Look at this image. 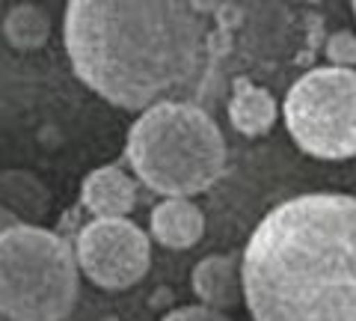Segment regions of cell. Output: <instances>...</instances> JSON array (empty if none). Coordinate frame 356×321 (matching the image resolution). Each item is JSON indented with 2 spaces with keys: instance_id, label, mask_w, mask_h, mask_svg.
<instances>
[{
  "instance_id": "6da1fadb",
  "label": "cell",
  "mask_w": 356,
  "mask_h": 321,
  "mask_svg": "<svg viewBox=\"0 0 356 321\" xmlns=\"http://www.w3.org/2000/svg\"><path fill=\"white\" fill-rule=\"evenodd\" d=\"M65 51L92 93L146 110L199 81L208 27L196 0H69Z\"/></svg>"
},
{
  "instance_id": "7a4b0ae2",
  "label": "cell",
  "mask_w": 356,
  "mask_h": 321,
  "mask_svg": "<svg viewBox=\"0 0 356 321\" xmlns=\"http://www.w3.org/2000/svg\"><path fill=\"white\" fill-rule=\"evenodd\" d=\"M241 265L252 321H356V196L285 199L255 226Z\"/></svg>"
},
{
  "instance_id": "3957f363",
  "label": "cell",
  "mask_w": 356,
  "mask_h": 321,
  "mask_svg": "<svg viewBox=\"0 0 356 321\" xmlns=\"http://www.w3.org/2000/svg\"><path fill=\"white\" fill-rule=\"evenodd\" d=\"M128 161L137 179L163 196L211 191L226 170V140L202 107L161 102L128 131Z\"/></svg>"
},
{
  "instance_id": "277c9868",
  "label": "cell",
  "mask_w": 356,
  "mask_h": 321,
  "mask_svg": "<svg viewBox=\"0 0 356 321\" xmlns=\"http://www.w3.org/2000/svg\"><path fill=\"white\" fill-rule=\"evenodd\" d=\"M77 256L36 224L0 232V315L6 321H63L77 301Z\"/></svg>"
},
{
  "instance_id": "5b68a950",
  "label": "cell",
  "mask_w": 356,
  "mask_h": 321,
  "mask_svg": "<svg viewBox=\"0 0 356 321\" xmlns=\"http://www.w3.org/2000/svg\"><path fill=\"white\" fill-rule=\"evenodd\" d=\"M282 116L288 134L312 158L356 155V72L341 65L312 69L288 90Z\"/></svg>"
},
{
  "instance_id": "8992f818",
  "label": "cell",
  "mask_w": 356,
  "mask_h": 321,
  "mask_svg": "<svg viewBox=\"0 0 356 321\" xmlns=\"http://www.w3.org/2000/svg\"><path fill=\"white\" fill-rule=\"evenodd\" d=\"M77 268L89 283L107 292H125L149 274V235L125 217H95L77 232Z\"/></svg>"
},
{
  "instance_id": "52a82bcc",
  "label": "cell",
  "mask_w": 356,
  "mask_h": 321,
  "mask_svg": "<svg viewBox=\"0 0 356 321\" xmlns=\"http://www.w3.org/2000/svg\"><path fill=\"white\" fill-rule=\"evenodd\" d=\"M149 229L161 247L187 250L202 241L205 214L191 196H166L161 205H154L149 217Z\"/></svg>"
},
{
  "instance_id": "ba28073f",
  "label": "cell",
  "mask_w": 356,
  "mask_h": 321,
  "mask_svg": "<svg viewBox=\"0 0 356 321\" xmlns=\"http://www.w3.org/2000/svg\"><path fill=\"white\" fill-rule=\"evenodd\" d=\"M193 295L205 306L235 309L243 304V265L235 256H205L193 268Z\"/></svg>"
},
{
  "instance_id": "9c48e42d",
  "label": "cell",
  "mask_w": 356,
  "mask_h": 321,
  "mask_svg": "<svg viewBox=\"0 0 356 321\" xmlns=\"http://www.w3.org/2000/svg\"><path fill=\"white\" fill-rule=\"evenodd\" d=\"M81 203L95 217H125L137 205V185L122 167H98L81 185Z\"/></svg>"
},
{
  "instance_id": "30bf717a",
  "label": "cell",
  "mask_w": 356,
  "mask_h": 321,
  "mask_svg": "<svg viewBox=\"0 0 356 321\" xmlns=\"http://www.w3.org/2000/svg\"><path fill=\"white\" fill-rule=\"evenodd\" d=\"M276 113H280V107L267 90L247 81L235 84V93L229 98V123L243 137H264L273 128Z\"/></svg>"
},
{
  "instance_id": "8fae6325",
  "label": "cell",
  "mask_w": 356,
  "mask_h": 321,
  "mask_svg": "<svg viewBox=\"0 0 356 321\" xmlns=\"http://www.w3.org/2000/svg\"><path fill=\"white\" fill-rule=\"evenodd\" d=\"M0 203L13 214L39 217L48 208V191L27 173H3L0 175Z\"/></svg>"
},
{
  "instance_id": "7c38bea8",
  "label": "cell",
  "mask_w": 356,
  "mask_h": 321,
  "mask_svg": "<svg viewBox=\"0 0 356 321\" xmlns=\"http://www.w3.org/2000/svg\"><path fill=\"white\" fill-rule=\"evenodd\" d=\"M3 30H6V39L13 42V48L33 51V48H42L44 42H48L51 18L44 15V9H39V6L21 3L6 15Z\"/></svg>"
},
{
  "instance_id": "4fadbf2b",
  "label": "cell",
  "mask_w": 356,
  "mask_h": 321,
  "mask_svg": "<svg viewBox=\"0 0 356 321\" xmlns=\"http://www.w3.org/2000/svg\"><path fill=\"white\" fill-rule=\"evenodd\" d=\"M327 60L341 69H353L356 65V36L350 30H339L327 39Z\"/></svg>"
},
{
  "instance_id": "5bb4252c",
  "label": "cell",
  "mask_w": 356,
  "mask_h": 321,
  "mask_svg": "<svg viewBox=\"0 0 356 321\" xmlns=\"http://www.w3.org/2000/svg\"><path fill=\"white\" fill-rule=\"evenodd\" d=\"M163 321H232L222 309L214 306H205V304H196V306H178L172 313H166Z\"/></svg>"
},
{
  "instance_id": "9a60e30c",
  "label": "cell",
  "mask_w": 356,
  "mask_h": 321,
  "mask_svg": "<svg viewBox=\"0 0 356 321\" xmlns=\"http://www.w3.org/2000/svg\"><path fill=\"white\" fill-rule=\"evenodd\" d=\"M15 224H21V220H18V214H13V212H9V208H3V205H0V232H3V229H9V226H15Z\"/></svg>"
},
{
  "instance_id": "2e32d148",
  "label": "cell",
  "mask_w": 356,
  "mask_h": 321,
  "mask_svg": "<svg viewBox=\"0 0 356 321\" xmlns=\"http://www.w3.org/2000/svg\"><path fill=\"white\" fill-rule=\"evenodd\" d=\"M353 13H356V0H353Z\"/></svg>"
}]
</instances>
